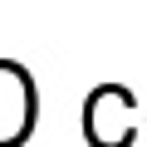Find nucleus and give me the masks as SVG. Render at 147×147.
<instances>
[]
</instances>
